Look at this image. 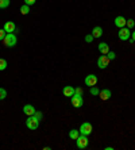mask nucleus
<instances>
[{
    "label": "nucleus",
    "instance_id": "obj_25",
    "mask_svg": "<svg viewBox=\"0 0 135 150\" xmlns=\"http://www.w3.org/2000/svg\"><path fill=\"white\" fill-rule=\"evenodd\" d=\"M7 35V33H6V30L4 28H0V41H3L4 37Z\"/></svg>",
    "mask_w": 135,
    "mask_h": 150
},
{
    "label": "nucleus",
    "instance_id": "obj_3",
    "mask_svg": "<svg viewBox=\"0 0 135 150\" xmlns=\"http://www.w3.org/2000/svg\"><path fill=\"white\" fill-rule=\"evenodd\" d=\"M70 101H72V105H73V107H76V108H80V107H83V104H84L83 95L74 93L72 98H70Z\"/></svg>",
    "mask_w": 135,
    "mask_h": 150
},
{
    "label": "nucleus",
    "instance_id": "obj_29",
    "mask_svg": "<svg viewBox=\"0 0 135 150\" xmlns=\"http://www.w3.org/2000/svg\"><path fill=\"white\" fill-rule=\"evenodd\" d=\"M131 42H135V31H132V39Z\"/></svg>",
    "mask_w": 135,
    "mask_h": 150
},
{
    "label": "nucleus",
    "instance_id": "obj_26",
    "mask_svg": "<svg viewBox=\"0 0 135 150\" xmlns=\"http://www.w3.org/2000/svg\"><path fill=\"white\" fill-rule=\"evenodd\" d=\"M85 41H87V42H88V43H90V42L93 41V35H92V34L87 35V37H85Z\"/></svg>",
    "mask_w": 135,
    "mask_h": 150
},
{
    "label": "nucleus",
    "instance_id": "obj_28",
    "mask_svg": "<svg viewBox=\"0 0 135 150\" xmlns=\"http://www.w3.org/2000/svg\"><path fill=\"white\" fill-rule=\"evenodd\" d=\"M74 93L83 95V88H74Z\"/></svg>",
    "mask_w": 135,
    "mask_h": 150
},
{
    "label": "nucleus",
    "instance_id": "obj_17",
    "mask_svg": "<svg viewBox=\"0 0 135 150\" xmlns=\"http://www.w3.org/2000/svg\"><path fill=\"white\" fill-rule=\"evenodd\" d=\"M20 14L22 15H28V14H30V6L23 4V6L20 7Z\"/></svg>",
    "mask_w": 135,
    "mask_h": 150
},
{
    "label": "nucleus",
    "instance_id": "obj_27",
    "mask_svg": "<svg viewBox=\"0 0 135 150\" xmlns=\"http://www.w3.org/2000/svg\"><path fill=\"white\" fill-rule=\"evenodd\" d=\"M35 1H37V0H24V4H27V6H33V4H35Z\"/></svg>",
    "mask_w": 135,
    "mask_h": 150
},
{
    "label": "nucleus",
    "instance_id": "obj_1",
    "mask_svg": "<svg viewBox=\"0 0 135 150\" xmlns=\"http://www.w3.org/2000/svg\"><path fill=\"white\" fill-rule=\"evenodd\" d=\"M3 42H4V46H7V47H14L18 42L16 35H15L14 33H7V35H6L3 39Z\"/></svg>",
    "mask_w": 135,
    "mask_h": 150
},
{
    "label": "nucleus",
    "instance_id": "obj_11",
    "mask_svg": "<svg viewBox=\"0 0 135 150\" xmlns=\"http://www.w3.org/2000/svg\"><path fill=\"white\" fill-rule=\"evenodd\" d=\"M3 28L6 30V33H14L15 28H16V26H15L14 22H6L3 26Z\"/></svg>",
    "mask_w": 135,
    "mask_h": 150
},
{
    "label": "nucleus",
    "instance_id": "obj_24",
    "mask_svg": "<svg viewBox=\"0 0 135 150\" xmlns=\"http://www.w3.org/2000/svg\"><path fill=\"white\" fill-rule=\"evenodd\" d=\"M105 56H107L110 59H115V58H116V54H115L114 52H108L107 54H105Z\"/></svg>",
    "mask_w": 135,
    "mask_h": 150
},
{
    "label": "nucleus",
    "instance_id": "obj_12",
    "mask_svg": "<svg viewBox=\"0 0 135 150\" xmlns=\"http://www.w3.org/2000/svg\"><path fill=\"white\" fill-rule=\"evenodd\" d=\"M23 112L26 114L27 116H31V115H34L35 114V108H34V105H31V104H26L23 107Z\"/></svg>",
    "mask_w": 135,
    "mask_h": 150
},
{
    "label": "nucleus",
    "instance_id": "obj_19",
    "mask_svg": "<svg viewBox=\"0 0 135 150\" xmlns=\"http://www.w3.org/2000/svg\"><path fill=\"white\" fill-rule=\"evenodd\" d=\"M7 98V91L4 88H0V100H4Z\"/></svg>",
    "mask_w": 135,
    "mask_h": 150
},
{
    "label": "nucleus",
    "instance_id": "obj_16",
    "mask_svg": "<svg viewBox=\"0 0 135 150\" xmlns=\"http://www.w3.org/2000/svg\"><path fill=\"white\" fill-rule=\"evenodd\" d=\"M80 137V130H70V133H69V138H72V139L76 141L77 138Z\"/></svg>",
    "mask_w": 135,
    "mask_h": 150
},
{
    "label": "nucleus",
    "instance_id": "obj_22",
    "mask_svg": "<svg viewBox=\"0 0 135 150\" xmlns=\"http://www.w3.org/2000/svg\"><path fill=\"white\" fill-rule=\"evenodd\" d=\"M99 88H96V87H92L90 88V95H93V96H99Z\"/></svg>",
    "mask_w": 135,
    "mask_h": 150
},
{
    "label": "nucleus",
    "instance_id": "obj_6",
    "mask_svg": "<svg viewBox=\"0 0 135 150\" xmlns=\"http://www.w3.org/2000/svg\"><path fill=\"white\" fill-rule=\"evenodd\" d=\"M130 28L127 27H122L119 28V33H118V37L119 39H122V41H127V39H130Z\"/></svg>",
    "mask_w": 135,
    "mask_h": 150
},
{
    "label": "nucleus",
    "instance_id": "obj_8",
    "mask_svg": "<svg viewBox=\"0 0 135 150\" xmlns=\"http://www.w3.org/2000/svg\"><path fill=\"white\" fill-rule=\"evenodd\" d=\"M84 83H85L87 87H95L97 84V76H95V74H88V76L85 77Z\"/></svg>",
    "mask_w": 135,
    "mask_h": 150
},
{
    "label": "nucleus",
    "instance_id": "obj_5",
    "mask_svg": "<svg viewBox=\"0 0 135 150\" xmlns=\"http://www.w3.org/2000/svg\"><path fill=\"white\" fill-rule=\"evenodd\" d=\"M110 61H111V59L108 58L105 54H103V56H100L99 59H97V67L100 68V69H105V68L110 65Z\"/></svg>",
    "mask_w": 135,
    "mask_h": 150
},
{
    "label": "nucleus",
    "instance_id": "obj_18",
    "mask_svg": "<svg viewBox=\"0 0 135 150\" xmlns=\"http://www.w3.org/2000/svg\"><path fill=\"white\" fill-rule=\"evenodd\" d=\"M7 69V61L4 58H0V70H6Z\"/></svg>",
    "mask_w": 135,
    "mask_h": 150
},
{
    "label": "nucleus",
    "instance_id": "obj_23",
    "mask_svg": "<svg viewBox=\"0 0 135 150\" xmlns=\"http://www.w3.org/2000/svg\"><path fill=\"white\" fill-rule=\"evenodd\" d=\"M34 116H35V118H37V119H38L39 122H41L42 119H43V114H42V112H39V111H35Z\"/></svg>",
    "mask_w": 135,
    "mask_h": 150
},
{
    "label": "nucleus",
    "instance_id": "obj_15",
    "mask_svg": "<svg viewBox=\"0 0 135 150\" xmlns=\"http://www.w3.org/2000/svg\"><path fill=\"white\" fill-rule=\"evenodd\" d=\"M99 50H100L101 54H107L108 52H110V47H108V45L105 43V42H101V43H99Z\"/></svg>",
    "mask_w": 135,
    "mask_h": 150
},
{
    "label": "nucleus",
    "instance_id": "obj_2",
    "mask_svg": "<svg viewBox=\"0 0 135 150\" xmlns=\"http://www.w3.org/2000/svg\"><path fill=\"white\" fill-rule=\"evenodd\" d=\"M26 126L30 130H37L39 126V120L34 115H31V116H28V119H26Z\"/></svg>",
    "mask_w": 135,
    "mask_h": 150
},
{
    "label": "nucleus",
    "instance_id": "obj_10",
    "mask_svg": "<svg viewBox=\"0 0 135 150\" xmlns=\"http://www.w3.org/2000/svg\"><path fill=\"white\" fill-rule=\"evenodd\" d=\"M62 93H64V96H65V98H72L73 95H74V88L70 87V85H68V87H64Z\"/></svg>",
    "mask_w": 135,
    "mask_h": 150
},
{
    "label": "nucleus",
    "instance_id": "obj_7",
    "mask_svg": "<svg viewBox=\"0 0 135 150\" xmlns=\"http://www.w3.org/2000/svg\"><path fill=\"white\" fill-rule=\"evenodd\" d=\"M80 134H83V135H89V134H92V125L88 122L83 123L81 127H80Z\"/></svg>",
    "mask_w": 135,
    "mask_h": 150
},
{
    "label": "nucleus",
    "instance_id": "obj_13",
    "mask_svg": "<svg viewBox=\"0 0 135 150\" xmlns=\"http://www.w3.org/2000/svg\"><path fill=\"white\" fill-rule=\"evenodd\" d=\"M99 96H100V99L101 100H108V99L111 98V91L110 89H101L100 92H99Z\"/></svg>",
    "mask_w": 135,
    "mask_h": 150
},
{
    "label": "nucleus",
    "instance_id": "obj_21",
    "mask_svg": "<svg viewBox=\"0 0 135 150\" xmlns=\"http://www.w3.org/2000/svg\"><path fill=\"white\" fill-rule=\"evenodd\" d=\"M134 26H135V22L132 21V19H128V21H127V23H126V27H127V28H130V30H131V28L134 27Z\"/></svg>",
    "mask_w": 135,
    "mask_h": 150
},
{
    "label": "nucleus",
    "instance_id": "obj_14",
    "mask_svg": "<svg viewBox=\"0 0 135 150\" xmlns=\"http://www.w3.org/2000/svg\"><path fill=\"white\" fill-rule=\"evenodd\" d=\"M92 35H93V38H100L101 35H103V28L100 26H96V27L92 30Z\"/></svg>",
    "mask_w": 135,
    "mask_h": 150
},
{
    "label": "nucleus",
    "instance_id": "obj_4",
    "mask_svg": "<svg viewBox=\"0 0 135 150\" xmlns=\"http://www.w3.org/2000/svg\"><path fill=\"white\" fill-rule=\"evenodd\" d=\"M76 143H77V147H78V149H85V147L88 146V143H89L88 135H83V134H81L76 139Z\"/></svg>",
    "mask_w": 135,
    "mask_h": 150
},
{
    "label": "nucleus",
    "instance_id": "obj_9",
    "mask_svg": "<svg viewBox=\"0 0 135 150\" xmlns=\"http://www.w3.org/2000/svg\"><path fill=\"white\" fill-rule=\"evenodd\" d=\"M126 23H127V21H126L124 16H116L115 18V26L119 28L122 27H126Z\"/></svg>",
    "mask_w": 135,
    "mask_h": 150
},
{
    "label": "nucleus",
    "instance_id": "obj_20",
    "mask_svg": "<svg viewBox=\"0 0 135 150\" xmlns=\"http://www.w3.org/2000/svg\"><path fill=\"white\" fill-rule=\"evenodd\" d=\"M10 6V0H0V8H7Z\"/></svg>",
    "mask_w": 135,
    "mask_h": 150
}]
</instances>
